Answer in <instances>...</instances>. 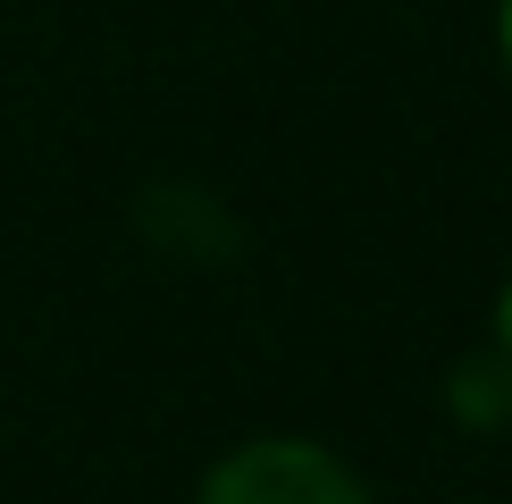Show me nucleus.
<instances>
[{
	"instance_id": "f257e3e1",
	"label": "nucleus",
	"mask_w": 512,
	"mask_h": 504,
	"mask_svg": "<svg viewBox=\"0 0 512 504\" xmlns=\"http://www.w3.org/2000/svg\"><path fill=\"white\" fill-rule=\"evenodd\" d=\"M202 504H370V496H361V479L328 446L261 437V446H236V454L210 462Z\"/></svg>"
},
{
	"instance_id": "f03ea898",
	"label": "nucleus",
	"mask_w": 512,
	"mask_h": 504,
	"mask_svg": "<svg viewBox=\"0 0 512 504\" xmlns=\"http://www.w3.org/2000/svg\"><path fill=\"white\" fill-rule=\"evenodd\" d=\"M496 353H504V370H512V286H504V303H496Z\"/></svg>"
},
{
	"instance_id": "7ed1b4c3",
	"label": "nucleus",
	"mask_w": 512,
	"mask_h": 504,
	"mask_svg": "<svg viewBox=\"0 0 512 504\" xmlns=\"http://www.w3.org/2000/svg\"><path fill=\"white\" fill-rule=\"evenodd\" d=\"M504 59H512V0H504Z\"/></svg>"
}]
</instances>
